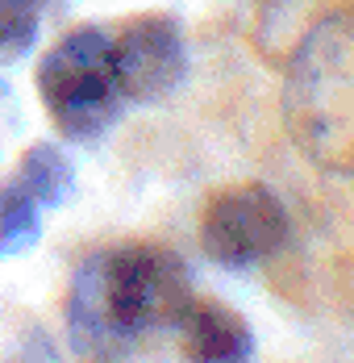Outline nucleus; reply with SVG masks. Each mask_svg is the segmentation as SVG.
<instances>
[{"instance_id":"obj_1","label":"nucleus","mask_w":354,"mask_h":363,"mask_svg":"<svg viewBox=\"0 0 354 363\" xmlns=\"http://www.w3.org/2000/svg\"><path fill=\"white\" fill-rule=\"evenodd\" d=\"M196 301L188 267L154 242H125L79 263L67 296V342L79 363H130L142 338L176 330Z\"/></svg>"},{"instance_id":"obj_2","label":"nucleus","mask_w":354,"mask_h":363,"mask_svg":"<svg viewBox=\"0 0 354 363\" xmlns=\"http://www.w3.org/2000/svg\"><path fill=\"white\" fill-rule=\"evenodd\" d=\"M283 125L321 172L354 176V9L317 21L292 55Z\"/></svg>"},{"instance_id":"obj_3","label":"nucleus","mask_w":354,"mask_h":363,"mask_svg":"<svg viewBox=\"0 0 354 363\" xmlns=\"http://www.w3.org/2000/svg\"><path fill=\"white\" fill-rule=\"evenodd\" d=\"M38 92L71 143H96L117 125L125 96L113 72V34L79 26L59 38L38 63Z\"/></svg>"},{"instance_id":"obj_4","label":"nucleus","mask_w":354,"mask_h":363,"mask_svg":"<svg viewBox=\"0 0 354 363\" xmlns=\"http://www.w3.org/2000/svg\"><path fill=\"white\" fill-rule=\"evenodd\" d=\"M287 238V209L267 184H234L217 192L200 218V247L221 267H250Z\"/></svg>"},{"instance_id":"obj_5","label":"nucleus","mask_w":354,"mask_h":363,"mask_svg":"<svg viewBox=\"0 0 354 363\" xmlns=\"http://www.w3.org/2000/svg\"><path fill=\"white\" fill-rule=\"evenodd\" d=\"M113 72L125 105H154L188 75V46L176 17L142 13L113 34Z\"/></svg>"},{"instance_id":"obj_6","label":"nucleus","mask_w":354,"mask_h":363,"mask_svg":"<svg viewBox=\"0 0 354 363\" xmlns=\"http://www.w3.org/2000/svg\"><path fill=\"white\" fill-rule=\"evenodd\" d=\"M176 330L188 363H250L254 355L246 318L217 301H192Z\"/></svg>"},{"instance_id":"obj_7","label":"nucleus","mask_w":354,"mask_h":363,"mask_svg":"<svg viewBox=\"0 0 354 363\" xmlns=\"http://www.w3.org/2000/svg\"><path fill=\"white\" fill-rule=\"evenodd\" d=\"M42 213H46V205L17 172L0 184V259L34 247L42 234Z\"/></svg>"},{"instance_id":"obj_8","label":"nucleus","mask_w":354,"mask_h":363,"mask_svg":"<svg viewBox=\"0 0 354 363\" xmlns=\"http://www.w3.org/2000/svg\"><path fill=\"white\" fill-rule=\"evenodd\" d=\"M17 176L34 188L38 201H42L46 209L71 201V192H75V167H71V159L55 143L30 146V150L21 155V163H17Z\"/></svg>"},{"instance_id":"obj_9","label":"nucleus","mask_w":354,"mask_h":363,"mask_svg":"<svg viewBox=\"0 0 354 363\" xmlns=\"http://www.w3.org/2000/svg\"><path fill=\"white\" fill-rule=\"evenodd\" d=\"M46 0H0V67L30 55Z\"/></svg>"},{"instance_id":"obj_10","label":"nucleus","mask_w":354,"mask_h":363,"mask_svg":"<svg viewBox=\"0 0 354 363\" xmlns=\"http://www.w3.org/2000/svg\"><path fill=\"white\" fill-rule=\"evenodd\" d=\"M4 363H46V359H34L30 351H17V355H8V359H4Z\"/></svg>"}]
</instances>
